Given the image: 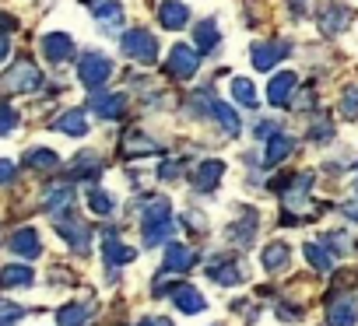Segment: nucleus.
<instances>
[{"label": "nucleus", "mask_w": 358, "mask_h": 326, "mask_svg": "<svg viewBox=\"0 0 358 326\" xmlns=\"http://www.w3.org/2000/svg\"><path fill=\"white\" fill-rule=\"evenodd\" d=\"M141 228H144V242L148 246H162L172 235V204L169 200H148L141 207Z\"/></svg>", "instance_id": "f257e3e1"}, {"label": "nucleus", "mask_w": 358, "mask_h": 326, "mask_svg": "<svg viewBox=\"0 0 358 326\" xmlns=\"http://www.w3.org/2000/svg\"><path fill=\"white\" fill-rule=\"evenodd\" d=\"M0 88L4 91H36V88H43V71L29 60H18L4 77H0Z\"/></svg>", "instance_id": "f03ea898"}, {"label": "nucleus", "mask_w": 358, "mask_h": 326, "mask_svg": "<svg viewBox=\"0 0 358 326\" xmlns=\"http://www.w3.org/2000/svg\"><path fill=\"white\" fill-rule=\"evenodd\" d=\"M123 53H127L130 60H137V64H155V60H158V43H155L151 32L134 29V32L123 36Z\"/></svg>", "instance_id": "7ed1b4c3"}, {"label": "nucleus", "mask_w": 358, "mask_h": 326, "mask_svg": "<svg viewBox=\"0 0 358 326\" xmlns=\"http://www.w3.org/2000/svg\"><path fill=\"white\" fill-rule=\"evenodd\" d=\"M109 74H113V64L102 53H85L78 60V77H81L85 88H102L109 81Z\"/></svg>", "instance_id": "20e7f679"}, {"label": "nucleus", "mask_w": 358, "mask_h": 326, "mask_svg": "<svg viewBox=\"0 0 358 326\" xmlns=\"http://www.w3.org/2000/svg\"><path fill=\"white\" fill-rule=\"evenodd\" d=\"M165 67H169V74H172V77H194V71L201 67L197 50H194V46H183V43L172 46V53H169Z\"/></svg>", "instance_id": "39448f33"}, {"label": "nucleus", "mask_w": 358, "mask_h": 326, "mask_svg": "<svg viewBox=\"0 0 358 326\" xmlns=\"http://www.w3.org/2000/svg\"><path fill=\"white\" fill-rule=\"evenodd\" d=\"M222 176H225V161L208 158V161H201V165H197V172L190 176V183H194L197 193H211V190L222 183Z\"/></svg>", "instance_id": "423d86ee"}, {"label": "nucleus", "mask_w": 358, "mask_h": 326, "mask_svg": "<svg viewBox=\"0 0 358 326\" xmlns=\"http://www.w3.org/2000/svg\"><path fill=\"white\" fill-rule=\"evenodd\" d=\"M43 53H46V60L64 64V60H71V57H74V43H71V36H67V32H50V36L43 39Z\"/></svg>", "instance_id": "0eeeda50"}, {"label": "nucleus", "mask_w": 358, "mask_h": 326, "mask_svg": "<svg viewBox=\"0 0 358 326\" xmlns=\"http://www.w3.org/2000/svg\"><path fill=\"white\" fill-rule=\"evenodd\" d=\"M92 109L102 119H123L127 116V95H102V91H95L92 95Z\"/></svg>", "instance_id": "6e6552de"}, {"label": "nucleus", "mask_w": 358, "mask_h": 326, "mask_svg": "<svg viewBox=\"0 0 358 326\" xmlns=\"http://www.w3.org/2000/svg\"><path fill=\"white\" fill-rule=\"evenodd\" d=\"M11 253L15 256H25V260H36L43 253V242H39V232L36 228H18L11 235Z\"/></svg>", "instance_id": "1a4fd4ad"}, {"label": "nucleus", "mask_w": 358, "mask_h": 326, "mask_svg": "<svg viewBox=\"0 0 358 326\" xmlns=\"http://www.w3.org/2000/svg\"><path fill=\"white\" fill-rule=\"evenodd\" d=\"M172 298H176V309H179V312H187V316H197V312L208 309L204 295H201L194 284H179V288L172 291Z\"/></svg>", "instance_id": "9d476101"}, {"label": "nucleus", "mask_w": 358, "mask_h": 326, "mask_svg": "<svg viewBox=\"0 0 358 326\" xmlns=\"http://www.w3.org/2000/svg\"><path fill=\"white\" fill-rule=\"evenodd\" d=\"M295 84H299V77H295L292 71H281V74L271 81V88H267L271 105H288V102H292V95H295Z\"/></svg>", "instance_id": "9b49d317"}, {"label": "nucleus", "mask_w": 358, "mask_h": 326, "mask_svg": "<svg viewBox=\"0 0 358 326\" xmlns=\"http://www.w3.org/2000/svg\"><path fill=\"white\" fill-rule=\"evenodd\" d=\"M88 8L95 11V18H99L102 29H120L123 25V8L116 4V0H92Z\"/></svg>", "instance_id": "f8f14e48"}, {"label": "nucleus", "mask_w": 358, "mask_h": 326, "mask_svg": "<svg viewBox=\"0 0 358 326\" xmlns=\"http://www.w3.org/2000/svg\"><path fill=\"white\" fill-rule=\"evenodd\" d=\"M102 253H106V263H113V267H123V263H130V260L137 256L130 246H123V242H120V235H116V232H106Z\"/></svg>", "instance_id": "ddd939ff"}, {"label": "nucleus", "mask_w": 358, "mask_h": 326, "mask_svg": "<svg viewBox=\"0 0 358 326\" xmlns=\"http://www.w3.org/2000/svg\"><path fill=\"white\" fill-rule=\"evenodd\" d=\"M57 232L78 249V253H85L88 249V225H81V221H64V218H57Z\"/></svg>", "instance_id": "4468645a"}, {"label": "nucleus", "mask_w": 358, "mask_h": 326, "mask_svg": "<svg viewBox=\"0 0 358 326\" xmlns=\"http://www.w3.org/2000/svg\"><path fill=\"white\" fill-rule=\"evenodd\" d=\"M208 277L218 281V284H243V270L236 267L232 256H222V263H211L208 267Z\"/></svg>", "instance_id": "2eb2a0df"}, {"label": "nucleus", "mask_w": 358, "mask_h": 326, "mask_svg": "<svg viewBox=\"0 0 358 326\" xmlns=\"http://www.w3.org/2000/svg\"><path fill=\"white\" fill-rule=\"evenodd\" d=\"M194 263H197V256L187 246H179V242L165 246V270H190Z\"/></svg>", "instance_id": "dca6fc26"}, {"label": "nucleus", "mask_w": 358, "mask_h": 326, "mask_svg": "<svg viewBox=\"0 0 358 326\" xmlns=\"http://www.w3.org/2000/svg\"><path fill=\"white\" fill-rule=\"evenodd\" d=\"M158 18H162V25H165L169 32H176V29H183V25H187L190 11H187L183 4H176V0H165V4L158 8Z\"/></svg>", "instance_id": "f3484780"}, {"label": "nucleus", "mask_w": 358, "mask_h": 326, "mask_svg": "<svg viewBox=\"0 0 358 326\" xmlns=\"http://www.w3.org/2000/svg\"><path fill=\"white\" fill-rule=\"evenodd\" d=\"M348 22H351V11H348V8H341V4H330V8L320 15V29H323V32H330V36H334V32H344V29H348Z\"/></svg>", "instance_id": "a211bd4d"}, {"label": "nucleus", "mask_w": 358, "mask_h": 326, "mask_svg": "<svg viewBox=\"0 0 358 326\" xmlns=\"http://www.w3.org/2000/svg\"><path fill=\"white\" fill-rule=\"evenodd\" d=\"M327 323H330V326H355V323H358V316H355V302H351V298H337V302H330Z\"/></svg>", "instance_id": "6ab92c4d"}, {"label": "nucleus", "mask_w": 358, "mask_h": 326, "mask_svg": "<svg viewBox=\"0 0 358 326\" xmlns=\"http://www.w3.org/2000/svg\"><path fill=\"white\" fill-rule=\"evenodd\" d=\"M71 200H74V190L64 183V186H53V190H46V200H43V207H46V211H53V214L60 218L64 211H71Z\"/></svg>", "instance_id": "aec40b11"}, {"label": "nucleus", "mask_w": 358, "mask_h": 326, "mask_svg": "<svg viewBox=\"0 0 358 326\" xmlns=\"http://www.w3.org/2000/svg\"><path fill=\"white\" fill-rule=\"evenodd\" d=\"M32 281H36V274L29 267H18V263L0 270V288H29Z\"/></svg>", "instance_id": "412c9836"}, {"label": "nucleus", "mask_w": 358, "mask_h": 326, "mask_svg": "<svg viewBox=\"0 0 358 326\" xmlns=\"http://www.w3.org/2000/svg\"><path fill=\"white\" fill-rule=\"evenodd\" d=\"M285 53H288V46H285V43H281V46H278V43H260V46H253V64H257L260 71H271V67H274V60H278V57H285Z\"/></svg>", "instance_id": "4be33fe9"}, {"label": "nucleus", "mask_w": 358, "mask_h": 326, "mask_svg": "<svg viewBox=\"0 0 358 326\" xmlns=\"http://www.w3.org/2000/svg\"><path fill=\"white\" fill-rule=\"evenodd\" d=\"M60 133H71V137H85L88 133V123H85V112L81 109H71V112H64L57 123H53Z\"/></svg>", "instance_id": "5701e85b"}, {"label": "nucleus", "mask_w": 358, "mask_h": 326, "mask_svg": "<svg viewBox=\"0 0 358 326\" xmlns=\"http://www.w3.org/2000/svg\"><path fill=\"white\" fill-rule=\"evenodd\" d=\"M292 151H295V140L285 137V133H274L271 144H267V154H264V158H267V165H278V161H285Z\"/></svg>", "instance_id": "b1692460"}, {"label": "nucleus", "mask_w": 358, "mask_h": 326, "mask_svg": "<svg viewBox=\"0 0 358 326\" xmlns=\"http://www.w3.org/2000/svg\"><path fill=\"white\" fill-rule=\"evenodd\" d=\"M194 46H197V53H211V50L218 46V29H215V22H201V25L194 29Z\"/></svg>", "instance_id": "393cba45"}, {"label": "nucleus", "mask_w": 358, "mask_h": 326, "mask_svg": "<svg viewBox=\"0 0 358 326\" xmlns=\"http://www.w3.org/2000/svg\"><path fill=\"white\" fill-rule=\"evenodd\" d=\"M229 239L239 242V246H250V242L257 239V214H246L243 221H236V225L229 228Z\"/></svg>", "instance_id": "a878e982"}, {"label": "nucleus", "mask_w": 358, "mask_h": 326, "mask_svg": "<svg viewBox=\"0 0 358 326\" xmlns=\"http://www.w3.org/2000/svg\"><path fill=\"white\" fill-rule=\"evenodd\" d=\"M92 319V305H64L57 312V323L60 326H85Z\"/></svg>", "instance_id": "bb28decb"}, {"label": "nucleus", "mask_w": 358, "mask_h": 326, "mask_svg": "<svg viewBox=\"0 0 358 326\" xmlns=\"http://www.w3.org/2000/svg\"><path fill=\"white\" fill-rule=\"evenodd\" d=\"M211 116L218 119V126L225 130V137H236V133H239V116H236L229 105H222L218 98H215V109H211Z\"/></svg>", "instance_id": "cd10ccee"}, {"label": "nucleus", "mask_w": 358, "mask_h": 326, "mask_svg": "<svg viewBox=\"0 0 358 326\" xmlns=\"http://www.w3.org/2000/svg\"><path fill=\"white\" fill-rule=\"evenodd\" d=\"M288 263V246L285 242H271L267 249H264V267L267 270H281Z\"/></svg>", "instance_id": "c85d7f7f"}, {"label": "nucleus", "mask_w": 358, "mask_h": 326, "mask_svg": "<svg viewBox=\"0 0 358 326\" xmlns=\"http://www.w3.org/2000/svg\"><path fill=\"white\" fill-rule=\"evenodd\" d=\"M88 207H92V214H113L116 200L106 190H88Z\"/></svg>", "instance_id": "c756f323"}, {"label": "nucleus", "mask_w": 358, "mask_h": 326, "mask_svg": "<svg viewBox=\"0 0 358 326\" xmlns=\"http://www.w3.org/2000/svg\"><path fill=\"white\" fill-rule=\"evenodd\" d=\"M302 253H306V260H309V263H313L316 270H330V267H334V256H330L327 249H320L316 242H309V246H306Z\"/></svg>", "instance_id": "7c9ffc66"}, {"label": "nucleus", "mask_w": 358, "mask_h": 326, "mask_svg": "<svg viewBox=\"0 0 358 326\" xmlns=\"http://www.w3.org/2000/svg\"><path fill=\"white\" fill-rule=\"evenodd\" d=\"M57 161H60V158H57L53 151H29V154H25V165H29V169H57Z\"/></svg>", "instance_id": "2f4dec72"}, {"label": "nucleus", "mask_w": 358, "mask_h": 326, "mask_svg": "<svg viewBox=\"0 0 358 326\" xmlns=\"http://www.w3.org/2000/svg\"><path fill=\"white\" fill-rule=\"evenodd\" d=\"M232 95H236L243 105H250V109L257 105V88H253L246 77H236V81H232Z\"/></svg>", "instance_id": "473e14b6"}, {"label": "nucleus", "mask_w": 358, "mask_h": 326, "mask_svg": "<svg viewBox=\"0 0 358 326\" xmlns=\"http://www.w3.org/2000/svg\"><path fill=\"white\" fill-rule=\"evenodd\" d=\"M22 316H25L22 305H15V302H0V326H15Z\"/></svg>", "instance_id": "72a5a7b5"}, {"label": "nucleus", "mask_w": 358, "mask_h": 326, "mask_svg": "<svg viewBox=\"0 0 358 326\" xmlns=\"http://www.w3.org/2000/svg\"><path fill=\"white\" fill-rule=\"evenodd\" d=\"M151 151H158V144H155L151 137H137V133H134V137L127 140V154H151Z\"/></svg>", "instance_id": "f704fd0d"}, {"label": "nucleus", "mask_w": 358, "mask_h": 326, "mask_svg": "<svg viewBox=\"0 0 358 326\" xmlns=\"http://www.w3.org/2000/svg\"><path fill=\"white\" fill-rule=\"evenodd\" d=\"M15 126H18V112H15L11 105L0 102V133H11Z\"/></svg>", "instance_id": "c9c22d12"}, {"label": "nucleus", "mask_w": 358, "mask_h": 326, "mask_svg": "<svg viewBox=\"0 0 358 326\" xmlns=\"http://www.w3.org/2000/svg\"><path fill=\"white\" fill-rule=\"evenodd\" d=\"M344 112H348V116H355V112H358V84L344 95Z\"/></svg>", "instance_id": "e433bc0d"}, {"label": "nucleus", "mask_w": 358, "mask_h": 326, "mask_svg": "<svg viewBox=\"0 0 358 326\" xmlns=\"http://www.w3.org/2000/svg\"><path fill=\"white\" fill-rule=\"evenodd\" d=\"M11 179H15V161H4V158H0V186L11 183Z\"/></svg>", "instance_id": "4c0bfd02"}, {"label": "nucleus", "mask_w": 358, "mask_h": 326, "mask_svg": "<svg viewBox=\"0 0 358 326\" xmlns=\"http://www.w3.org/2000/svg\"><path fill=\"white\" fill-rule=\"evenodd\" d=\"M137 326H172V323H165L162 316H148V319H141Z\"/></svg>", "instance_id": "58836bf2"}, {"label": "nucleus", "mask_w": 358, "mask_h": 326, "mask_svg": "<svg viewBox=\"0 0 358 326\" xmlns=\"http://www.w3.org/2000/svg\"><path fill=\"white\" fill-rule=\"evenodd\" d=\"M8 50H11V43H8V36H4V32H0V60L8 57Z\"/></svg>", "instance_id": "ea45409f"}, {"label": "nucleus", "mask_w": 358, "mask_h": 326, "mask_svg": "<svg viewBox=\"0 0 358 326\" xmlns=\"http://www.w3.org/2000/svg\"><path fill=\"white\" fill-rule=\"evenodd\" d=\"M341 211H344V214H348V218H355V221H358V204H344V207H341Z\"/></svg>", "instance_id": "a19ab883"}]
</instances>
